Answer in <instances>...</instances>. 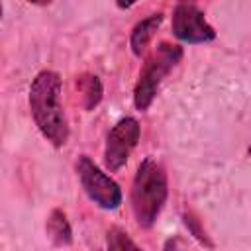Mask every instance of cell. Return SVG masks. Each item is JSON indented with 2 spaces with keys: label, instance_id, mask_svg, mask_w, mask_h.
I'll use <instances>...</instances> for the list:
<instances>
[{
  "label": "cell",
  "instance_id": "obj_1",
  "mask_svg": "<svg viewBox=\"0 0 251 251\" xmlns=\"http://www.w3.org/2000/svg\"><path fill=\"white\" fill-rule=\"evenodd\" d=\"M61 75L45 69L35 75L29 86V112L41 135L53 145L63 147L69 141V124L61 104Z\"/></svg>",
  "mask_w": 251,
  "mask_h": 251
},
{
  "label": "cell",
  "instance_id": "obj_2",
  "mask_svg": "<svg viewBox=\"0 0 251 251\" xmlns=\"http://www.w3.org/2000/svg\"><path fill=\"white\" fill-rule=\"evenodd\" d=\"M167 196H169V182L163 165L153 157H145L133 175L131 192H129L131 212L139 227L149 229L155 226L167 202Z\"/></svg>",
  "mask_w": 251,
  "mask_h": 251
},
{
  "label": "cell",
  "instance_id": "obj_3",
  "mask_svg": "<svg viewBox=\"0 0 251 251\" xmlns=\"http://www.w3.org/2000/svg\"><path fill=\"white\" fill-rule=\"evenodd\" d=\"M182 55H184L182 47L176 43H171V41H159L153 47V51L147 55V59L139 71L137 82L133 86V106L139 112H145L153 104L161 82L180 63Z\"/></svg>",
  "mask_w": 251,
  "mask_h": 251
},
{
  "label": "cell",
  "instance_id": "obj_4",
  "mask_svg": "<svg viewBox=\"0 0 251 251\" xmlns=\"http://www.w3.org/2000/svg\"><path fill=\"white\" fill-rule=\"evenodd\" d=\"M76 176L86 196L102 210H116L122 204V188L120 184L106 175L88 155H80L75 163Z\"/></svg>",
  "mask_w": 251,
  "mask_h": 251
},
{
  "label": "cell",
  "instance_id": "obj_5",
  "mask_svg": "<svg viewBox=\"0 0 251 251\" xmlns=\"http://www.w3.org/2000/svg\"><path fill=\"white\" fill-rule=\"evenodd\" d=\"M139 135H141L139 122L131 116L122 118L108 131L106 145H104V165L110 173L120 171L127 163L131 151L139 141Z\"/></svg>",
  "mask_w": 251,
  "mask_h": 251
},
{
  "label": "cell",
  "instance_id": "obj_6",
  "mask_svg": "<svg viewBox=\"0 0 251 251\" xmlns=\"http://www.w3.org/2000/svg\"><path fill=\"white\" fill-rule=\"evenodd\" d=\"M173 35L184 43H210L216 39V29L208 24L204 12L192 2H178L171 18Z\"/></svg>",
  "mask_w": 251,
  "mask_h": 251
},
{
  "label": "cell",
  "instance_id": "obj_7",
  "mask_svg": "<svg viewBox=\"0 0 251 251\" xmlns=\"http://www.w3.org/2000/svg\"><path fill=\"white\" fill-rule=\"evenodd\" d=\"M161 24H163V14H151L133 25L129 35V47L135 57H143L147 53V47Z\"/></svg>",
  "mask_w": 251,
  "mask_h": 251
},
{
  "label": "cell",
  "instance_id": "obj_8",
  "mask_svg": "<svg viewBox=\"0 0 251 251\" xmlns=\"http://www.w3.org/2000/svg\"><path fill=\"white\" fill-rule=\"evenodd\" d=\"M45 231L49 235V239L59 245V247H67L73 243V229H71V224L67 220V214L59 208H55L49 218H47V224H45Z\"/></svg>",
  "mask_w": 251,
  "mask_h": 251
},
{
  "label": "cell",
  "instance_id": "obj_9",
  "mask_svg": "<svg viewBox=\"0 0 251 251\" xmlns=\"http://www.w3.org/2000/svg\"><path fill=\"white\" fill-rule=\"evenodd\" d=\"M76 88L82 96V106L86 110H94L100 100H102V94H104V88H102V82L96 75H90V73H84L76 78Z\"/></svg>",
  "mask_w": 251,
  "mask_h": 251
},
{
  "label": "cell",
  "instance_id": "obj_10",
  "mask_svg": "<svg viewBox=\"0 0 251 251\" xmlns=\"http://www.w3.org/2000/svg\"><path fill=\"white\" fill-rule=\"evenodd\" d=\"M106 249L108 251H143L129 237V233L120 226H114V227L108 229V233H106Z\"/></svg>",
  "mask_w": 251,
  "mask_h": 251
},
{
  "label": "cell",
  "instance_id": "obj_11",
  "mask_svg": "<svg viewBox=\"0 0 251 251\" xmlns=\"http://www.w3.org/2000/svg\"><path fill=\"white\" fill-rule=\"evenodd\" d=\"M163 251H190V249H188V245L184 243V239H180L178 235H173V237H169V239L165 241Z\"/></svg>",
  "mask_w": 251,
  "mask_h": 251
},
{
  "label": "cell",
  "instance_id": "obj_12",
  "mask_svg": "<svg viewBox=\"0 0 251 251\" xmlns=\"http://www.w3.org/2000/svg\"><path fill=\"white\" fill-rule=\"evenodd\" d=\"M0 20H2V4H0Z\"/></svg>",
  "mask_w": 251,
  "mask_h": 251
}]
</instances>
